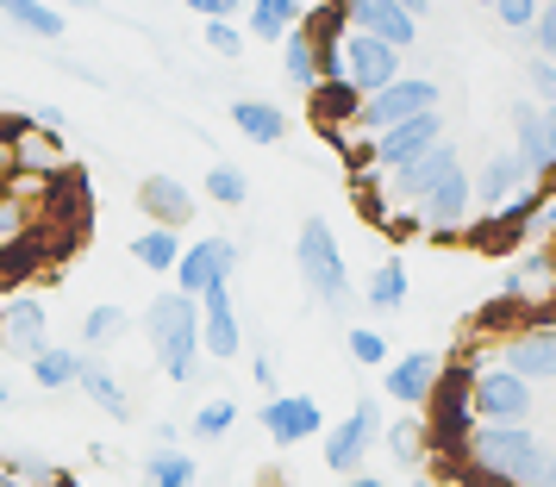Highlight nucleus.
Masks as SVG:
<instances>
[{
	"label": "nucleus",
	"instance_id": "nucleus-1",
	"mask_svg": "<svg viewBox=\"0 0 556 487\" xmlns=\"http://www.w3.org/2000/svg\"><path fill=\"white\" fill-rule=\"evenodd\" d=\"M463 462L476 475H494L506 487H551L556 482L551 437H538L531 425H476L469 444H463Z\"/></svg>",
	"mask_w": 556,
	"mask_h": 487
},
{
	"label": "nucleus",
	"instance_id": "nucleus-32",
	"mask_svg": "<svg viewBox=\"0 0 556 487\" xmlns=\"http://www.w3.org/2000/svg\"><path fill=\"white\" fill-rule=\"evenodd\" d=\"M381 444H388V457L401 462V469H419L426 462V419H394L381 432Z\"/></svg>",
	"mask_w": 556,
	"mask_h": 487
},
{
	"label": "nucleus",
	"instance_id": "nucleus-23",
	"mask_svg": "<svg viewBox=\"0 0 556 487\" xmlns=\"http://www.w3.org/2000/svg\"><path fill=\"white\" fill-rule=\"evenodd\" d=\"M76 387L94 400V407L106 412V419H131V394L119 387V375L106 369V362H94V357H81V375H76Z\"/></svg>",
	"mask_w": 556,
	"mask_h": 487
},
{
	"label": "nucleus",
	"instance_id": "nucleus-28",
	"mask_svg": "<svg viewBox=\"0 0 556 487\" xmlns=\"http://www.w3.org/2000/svg\"><path fill=\"white\" fill-rule=\"evenodd\" d=\"M76 375H81V350H56V344H45V350L31 357V382L45 387V394L76 387Z\"/></svg>",
	"mask_w": 556,
	"mask_h": 487
},
{
	"label": "nucleus",
	"instance_id": "nucleus-48",
	"mask_svg": "<svg viewBox=\"0 0 556 487\" xmlns=\"http://www.w3.org/2000/svg\"><path fill=\"white\" fill-rule=\"evenodd\" d=\"M256 487H288V482H281V475H263V482H256Z\"/></svg>",
	"mask_w": 556,
	"mask_h": 487
},
{
	"label": "nucleus",
	"instance_id": "nucleus-6",
	"mask_svg": "<svg viewBox=\"0 0 556 487\" xmlns=\"http://www.w3.org/2000/svg\"><path fill=\"white\" fill-rule=\"evenodd\" d=\"M531 387L513 375V369H501V362H488V369H476V382H469V412H476V425H526L531 419Z\"/></svg>",
	"mask_w": 556,
	"mask_h": 487
},
{
	"label": "nucleus",
	"instance_id": "nucleus-41",
	"mask_svg": "<svg viewBox=\"0 0 556 487\" xmlns=\"http://www.w3.org/2000/svg\"><path fill=\"white\" fill-rule=\"evenodd\" d=\"M494 13H501L506 31H531V20H538V0H494Z\"/></svg>",
	"mask_w": 556,
	"mask_h": 487
},
{
	"label": "nucleus",
	"instance_id": "nucleus-8",
	"mask_svg": "<svg viewBox=\"0 0 556 487\" xmlns=\"http://www.w3.org/2000/svg\"><path fill=\"white\" fill-rule=\"evenodd\" d=\"M376 437H381V400L369 394V400H356L351 419H338V425L326 432V469L356 475V469H363V457L376 450Z\"/></svg>",
	"mask_w": 556,
	"mask_h": 487
},
{
	"label": "nucleus",
	"instance_id": "nucleus-39",
	"mask_svg": "<svg viewBox=\"0 0 556 487\" xmlns=\"http://www.w3.org/2000/svg\"><path fill=\"white\" fill-rule=\"evenodd\" d=\"M526 88L538 94V106H556V63L531 56V63H526Z\"/></svg>",
	"mask_w": 556,
	"mask_h": 487
},
{
	"label": "nucleus",
	"instance_id": "nucleus-37",
	"mask_svg": "<svg viewBox=\"0 0 556 487\" xmlns=\"http://www.w3.org/2000/svg\"><path fill=\"white\" fill-rule=\"evenodd\" d=\"M344 344H351V357L369 362V369H381V362H388V337H381L376 325H351V337H344Z\"/></svg>",
	"mask_w": 556,
	"mask_h": 487
},
{
	"label": "nucleus",
	"instance_id": "nucleus-49",
	"mask_svg": "<svg viewBox=\"0 0 556 487\" xmlns=\"http://www.w3.org/2000/svg\"><path fill=\"white\" fill-rule=\"evenodd\" d=\"M406 487H438V482H426V475H413V482H406Z\"/></svg>",
	"mask_w": 556,
	"mask_h": 487
},
{
	"label": "nucleus",
	"instance_id": "nucleus-17",
	"mask_svg": "<svg viewBox=\"0 0 556 487\" xmlns=\"http://www.w3.org/2000/svg\"><path fill=\"white\" fill-rule=\"evenodd\" d=\"M51 312H45V300L38 294H13L7 307H0V337H7V350H20V357H38L45 344H51Z\"/></svg>",
	"mask_w": 556,
	"mask_h": 487
},
{
	"label": "nucleus",
	"instance_id": "nucleus-51",
	"mask_svg": "<svg viewBox=\"0 0 556 487\" xmlns=\"http://www.w3.org/2000/svg\"><path fill=\"white\" fill-rule=\"evenodd\" d=\"M469 7H494V0H469Z\"/></svg>",
	"mask_w": 556,
	"mask_h": 487
},
{
	"label": "nucleus",
	"instance_id": "nucleus-19",
	"mask_svg": "<svg viewBox=\"0 0 556 487\" xmlns=\"http://www.w3.org/2000/svg\"><path fill=\"white\" fill-rule=\"evenodd\" d=\"M469 206H476V194H469V169L456 163L451 176L438 181L426 201H419V213L431 219V238H456V226L469 219Z\"/></svg>",
	"mask_w": 556,
	"mask_h": 487
},
{
	"label": "nucleus",
	"instance_id": "nucleus-15",
	"mask_svg": "<svg viewBox=\"0 0 556 487\" xmlns=\"http://www.w3.org/2000/svg\"><path fill=\"white\" fill-rule=\"evenodd\" d=\"M513 156L531 169V181H556V151H551V131H544V106L538 101L513 106Z\"/></svg>",
	"mask_w": 556,
	"mask_h": 487
},
{
	"label": "nucleus",
	"instance_id": "nucleus-22",
	"mask_svg": "<svg viewBox=\"0 0 556 487\" xmlns=\"http://www.w3.org/2000/svg\"><path fill=\"white\" fill-rule=\"evenodd\" d=\"M306 106H313V126L331 138L338 126H356V106H363V94H356L351 81H319V88L306 94Z\"/></svg>",
	"mask_w": 556,
	"mask_h": 487
},
{
	"label": "nucleus",
	"instance_id": "nucleus-2",
	"mask_svg": "<svg viewBox=\"0 0 556 487\" xmlns=\"http://www.w3.org/2000/svg\"><path fill=\"white\" fill-rule=\"evenodd\" d=\"M144 332H151V350H156V369L169 382H194L201 375V307L188 294H156L151 312H144Z\"/></svg>",
	"mask_w": 556,
	"mask_h": 487
},
{
	"label": "nucleus",
	"instance_id": "nucleus-14",
	"mask_svg": "<svg viewBox=\"0 0 556 487\" xmlns=\"http://www.w3.org/2000/svg\"><path fill=\"white\" fill-rule=\"evenodd\" d=\"M438 369H444V357L413 350V357H401V362H388V369H381V394H388V400H401L406 412H419L431 400V387H438Z\"/></svg>",
	"mask_w": 556,
	"mask_h": 487
},
{
	"label": "nucleus",
	"instance_id": "nucleus-4",
	"mask_svg": "<svg viewBox=\"0 0 556 487\" xmlns=\"http://www.w3.org/2000/svg\"><path fill=\"white\" fill-rule=\"evenodd\" d=\"M294 262H301L306 294L331 312H351V269H344V251L331 238L326 219H301V238H294Z\"/></svg>",
	"mask_w": 556,
	"mask_h": 487
},
{
	"label": "nucleus",
	"instance_id": "nucleus-12",
	"mask_svg": "<svg viewBox=\"0 0 556 487\" xmlns=\"http://www.w3.org/2000/svg\"><path fill=\"white\" fill-rule=\"evenodd\" d=\"M194 307H201V357L231 362L238 350H244V325H238V307H231V282L206 287Z\"/></svg>",
	"mask_w": 556,
	"mask_h": 487
},
{
	"label": "nucleus",
	"instance_id": "nucleus-13",
	"mask_svg": "<svg viewBox=\"0 0 556 487\" xmlns=\"http://www.w3.org/2000/svg\"><path fill=\"white\" fill-rule=\"evenodd\" d=\"M263 432H269V444H306V437L326 432V412H319V400L313 394H276V400H263Z\"/></svg>",
	"mask_w": 556,
	"mask_h": 487
},
{
	"label": "nucleus",
	"instance_id": "nucleus-24",
	"mask_svg": "<svg viewBox=\"0 0 556 487\" xmlns=\"http://www.w3.org/2000/svg\"><path fill=\"white\" fill-rule=\"evenodd\" d=\"M231 126L244 131L251 144H281V138H288V113H281L276 101H251V94H244V101H231Z\"/></svg>",
	"mask_w": 556,
	"mask_h": 487
},
{
	"label": "nucleus",
	"instance_id": "nucleus-44",
	"mask_svg": "<svg viewBox=\"0 0 556 487\" xmlns=\"http://www.w3.org/2000/svg\"><path fill=\"white\" fill-rule=\"evenodd\" d=\"M251 375H256V387L276 400V362H269V350H256V357H251Z\"/></svg>",
	"mask_w": 556,
	"mask_h": 487
},
{
	"label": "nucleus",
	"instance_id": "nucleus-27",
	"mask_svg": "<svg viewBox=\"0 0 556 487\" xmlns=\"http://www.w3.org/2000/svg\"><path fill=\"white\" fill-rule=\"evenodd\" d=\"M45 231H26V238H13L7 251H0V287H20L26 275H38V262H45Z\"/></svg>",
	"mask_w": 556,
	"mask_h": 487
},
{
	"label": "nucleus",
	"instance_id": "nucleus-21",
	"mask_svg": "<svg viewBox=\"0 0 556 487\" xmlns=\"http://www.w3.org/2000/svg\"><path fill=\"white\" fill-rule=\"evenodd\" d=\"M138 206H144V219H156L163 231H181L194 219V194H188L176 176H144L138 181Z\"/></svg>",
	"mask_w": 556,
	"mask_h": 487
},
{
	"label": "nucleus",
	"instance_id": "nucleus-40",
	"mask_svg": "<svg viewBox=\"0 0 556 487\" xmlns=\"http://www.w3.org/2000/svg\"><path fill=\"white\" fill-rule=\"evenodd\" d=\"M31 231V219H26V206L13 201V194H0V251L13 244V238H26Z\"/></svg>",
	"mask_w": 556,
	"mask_h": 487
},
{
	"label": "nucleus",
	"instance_id": "nucleus-34",
	"mask_svg": "<svg viewBox=\"0 0 556 487\" xmlns=\"http://www.w3.org/2000/svg\"><path fill=\"white\" fill-rule=\"evenodd\" d=\"M126 325H131V312L113 307V300H106V307H88V319H81V344H88V350L119 344V337H126Z\"/></svg>",
	"mask_w": 556,
	"mask_h": 487
},
{
	"label": "nucleus",
	"instance_id": "nucleus-26",
	"mask_svg": "<svg viewBox=\"0 0 556 487\" xmlns=\"http://www.w3.org/2000/svg\"><path fill=\"white\" fill-rule=\"evenodd\" d=\"M288 31H301V0H251V31L256 44H281Z\"/></svg>",
	"mask_w": 556,
	"mask_h": 487
},
{
	"label": "nucleus",
	"instance_id": "nucleus-20",
	"mask_svg": "<svg viewBox=\"0 0 556 487\" xmlns=\"http://www.w3.org/2000/svg\"><path fill=\"white\" fill-rule=\"evenodd\" d=\"M451 169H456V144L444 138V144H431V151L419 156V163L394 169V176H388V188H394V201H401V206H419V201L431 194V188H438V181L451 176Z\"/></svg>",
	"mask_w": 556,
	"mask_h": 487
},
{
	"label": "nucleus",
	"instance_id": "nucleus-30",
	"mask_svg": "<svg viewBox=\"0 0 556 487\" xmlns=\"http://www.w3.org/2000/svg\"><path fill=\"white\" fill-rule=\"evenodd\" d=\"M281 76H288V88H301V94L319 88V63H313L306 31H288V38H281Z\"/></svg>",
	"mask_w": 556,
	"mask_h": 487
},
{
	"label": "nucleus",
	"instance_id": "nucleus-16",
	"mask_svg": "<svg viewBox=\"0 0 556 487\" xmlns=\"http://www.w3.org/2000/svg\"><path fill=\"white\" fill-rule=\"evenodd\" d=\"M501 369H513L519 382H556V325H526L501 350Z\"/></svg>",
	"mask_w": 556,
	"mask_h": 487
},
{
	"label": "nucleus",
	"instance_id": "nucleus-29",
	"mask_svg": "<svg viewBox=\"0 0 556 487\" xmlns=\"http://www.w3.org/2000/svg\"><path fill=\"white\" fill-rule=\"evenodd\" d=\"M131 262H144V269H176L181 262V231H163V226H151V231H138L131 238Z\"/></svg>",
	"mask_w": 556,
	"mask_h": 487
},
{
	"label": "nucleus",
	"instance_id": "nucleus-11",
	"mask_svg": "<svg viewBox=\"0 0 556 487\" xmlns=\"http://www.w3.org/2000/svg\"><path fill=\"white\" fill-rule=\"evenodd\" d=\"M401 51H388V44H376L369 31H344V81H351L356 94L369 101V94H381L388 81H401Z\"/></svg>",
	"mask_w": 556,
	"mask_h": 487
},
{
	"label": "nucleus",
	"instance_id": "nucleus-43",
	"mask_svg": "<svg viewBox=\"0 0 556 487\" xmlns=\"http://www.w3.org/2000/svg\"><path fill=\"white\" fill-rule=\"evenodd\" d=\"M181 7H188V13H201V20H231L244 0H181Z\"/></svg>",
	"mask_w": 556,
	"mask_h": 487
},
{
	"label": "nucleus",
	"instance_id": "nucleus-52",
	"mask_svg": "<svg viewBox=\"0 0 556 487\" xmlns=\"http://www.w3.org/2000/svg\"><path fill=\"white\" fill-rule=\"evenodd\" d=\"M551 487H556V482H551Z\"/></svg>",
	"mask_w": 556,
	"mask_h": 487
},
{
	"label": "nucleus",
	"instance_id": "nucleus-36",
	"mask_svg": "<svg viewBox=\"0 0 556 487\" xmlns=\"http://www.w3.org/2000/svg\"><path fill=\"white\" fill-rule=\"evenodd\" d=\"M206 201L244 206V201H251V176H244V169H231V163H213V169H206Z\"/></svg>",
	"mask_w": 556,
	"mask_h": 487
},
{
	"label": "nucleus",
	"instance_id": "nucleus-9",
	"mask_svg": "<svg viewBox=\"0 0 556 487\" xmlns=\"http://www.w3.org/2000/svg\"><path fill=\"white\" fill-rule=\"evenodd\" d=\"M231 269H238V244H231V238H201V244H181V262H176V294L201 300L206 287L231 282Z\"/></svg>",
	"mask_w": 556,
	"mask_h": 487
},
{
	"label": "nucleus",
	"instance_id": "nucleus-35",
	"mask_svg": "<svg viewBox=\"0 0 556 487\" xmlns=\"http://www.w3.org/2000/svg\"><path fill=\"white\" fill-rule=\"evenodd\" d=\"M231 425H238V407H231L226 394H219V400H201V412L188 419V432L201 437V444H219V437H226Z\"/></svg>",
	"mask_w": 556,
	"mask_h": 487
},
{
	"label": "nucleus",
	"instance_id": "nucleus-45",
	"mask_svg": "<svg viewBox=\"0 0 556 487\" xmlns=\"http://www.w3.org/2000/svg\"><path fill=\"white\" fill-rule=\"evenodd\" d=\"M388 7H401V13H406V20H413V26H419V20H426V13H431V0H388Z\"/></svg>",
	"mask_w": 556,
	"mask_h": 487
},
{
	"label": "nucleus",
	"instance_id": "nucleus-50",
	"mask_svg": "<svg viewBox=\"0 0 556 487\" xmlns=\"http://www.w3.org/2000/svg\"><path fill=\"white\" fill-rule=\"evenodd\" d=\"M7 400H13V387H7V382H0V407H7Z\"/></svg>",
	"mask_w": 556,
	"mask_h": 487
},
{
	"label": "nucleus",
	"instance_id": "nucleus-3",
	"mask_svg": "<svg viewBox=\"0 0 556 487\" xmlns=\"http://www.w3.org/2000/svg\"><path fill=\"white\" fill-rule=\"evenodd\" d=\"M469 382H476V362H444L438 387H431V419H426V457H463V444L476 432V412H469Z\"/></svg>",
	"mask_w": 556,
	"mask_h": 487
},
{
	"label": "nucleus",
	"instance_id": "nucleus-18",
	"mask_svg": "<svg viewBox=\"0 0 556 487\" xmlns=\"http://www.w3.org/2000/svg\"><path fill=\"white\" fill-rule=\"evenodd\" d=\"M344 26L369 31V38H376V44H388V51H406V44L419 38V26L406 20L401 7H388V0H344Z\"/></svg>",
	"mask_w": 556,
	"mask_h": 487
},
{
	"label": "nucleus",
	"instance_id": "nucleus-5",
	"mask_svg": "<svg viewBox=\"0 0 556 487\" xmlns=\"http://www.w3.org/2000/svg\"><path fill=\"white\" fill-rule=\"evenodd\" d=\"M438 101H444V88L431 76H401V81H388L381 94H369V101L356 106V131H388V126H401V119H419V113H438Z\"/></svg>",
	"mask_w": 556,
	"mask_h": 487
},
{
	"label": "nucleus",
	"instance_id": "nucleus-10",
	"mask_svg": "<svg viewBox=\"0 0 556 487\" xmlns=\"http://www.w3.org/2000/svg\"><path fill=\"white\" fill-rule=\"evenodd\" d=\"M469 194H476V206L494 219V213H506L513 201L538 194V181H531V169L513 151H494L488 163H481V176H469Z\"/></svg>",
	"mask_w": 556,
	"mask_h": 487
},
{
	"label": "nucleus",
	"instance_id": "nucleus-7",
	"mask_svg": "<svg viewBox=\"0 0 556 487\" xmlns=\"http://www.w3.org/2000/svg\"><path fill=\"white\" fill-rule=\"evenodd\" d=\"M431 144H444V113H419V119H401V126H388L369 138V169L376 176H394L406 163H419Z\"/></svg>",
	"mask_w": 556,
	"mask_h": 487
},
{
	"label": "nucleus",
	"instance_id": "nucleus-38",
	"mask_svg": "<svg viewBox=\"0 0 556 487\" xmlns=\"http://www.w3.org/2000/svg\"><path fill=\"white\" fill-rule=\"evenodd\" d=\"M531 44L544 63H556V0H538V20H531Z\"/></svg>",
	"mask_w": 556,
	"mask_h": 487
},
{
	"label": "nucleus",
	"instance_id": "nucleus-47",
	"mask_svg": "<svg viewBox=\"0 0 556 487\" xmlns=\"http://www.w3.org/2000/svg\"><path fill=\"white\" fill-rule=\"evenodd\" d=\"M544 131H551V151H556V106H544Z\"/></svg>",
	"mask_w": 556,
	"mask_h": 487
},
{
	"label": "nucleus",
	"instance_id": "nucleus-31",
	"mask_svg": "<svg viewBox=\"0 0 556 487\" xmlns=\"http://www.w3.org/2000/svg\"><path fill=\"white\" fill-rule=\"evenodd\" d=\"M144 475H151V487H194L201 482V462L188 457V450H151Z\"/></svg>",
	"mask_w": 556,
	"mask_h": 487
},
{
	"label": "nucleus",
	"instance_id": "nucleus-42",
	"mask_svg": "<svg viewBox=\"0 0 556 487\" xmlns=\"http://www.w3.org/2000/svg\"><path fill=\"white\" fill-rule=\"evenodd\" d=\"M206 44H213L219 56H238L244 51V31L231 26V20H206Z\"/></svg>",
	"mask_w": 556,
	"mask_h": 487
},
{
	"label": "nucleus",
	"instance_id": "nucleus-46",
	"mask_svg": "<svg viewBox=\"0 0 556 487\" xmlns=\"http://www.w3.org/2000/svg\"><path fill=\"white\" fill-rule=\"evenodd\" d=\"M344 487H388V482H381V475H351Z\"/></svg>",
	"mask_w": 556,
	"mask_h": 487
},
{
	"label": "nucleus",
	"instance_id": "nucleus-25",
	"mask_svg": "<svg viewBox=\"0 0 556 487\" xmlns=\"http://www.w3.org/2000/svg\"><path fill=\"white\" fill-rule=\"evenodd\" d=\"M0 20H7V26H20L26 38H45V44H56L63 26H70V20H63L56 7H45V0H0Z\"/></svg>",
	"mask_w": 556,
	"mask_h": 487
},
{
	"label": "nucleus",
	"instance_id": "nucleus-33",
	"mask_svg": "<svg viewBox=\"0 0 556 487\" xmlns=\"http://www.w3.org/2000/svg\"><path fill=\"white\" fill-rule=\"evenodd\" d=\"M369 307H376V312L406 307V262L401 257L376 262V275H369Z\"/></svg>",
	"mask_w": 556,
	"mask_h": 487
}]
</instances>
